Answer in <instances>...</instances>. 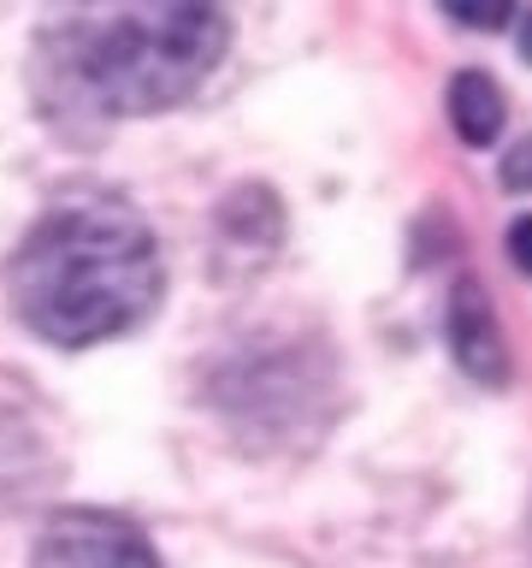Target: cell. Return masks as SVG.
Listing matches in <instances>:
<instances>
[{"instance_id":"cell-6","label":"cell","mask_w":532,"mask_h":568,"mask_svg":"<svg viewBox=\"0 0 532 568\" xmlns=\"http://www.w3.org/2000/svg\"><path fill=\"white\" fill-rule=\"evenodd\" d=\"M450 18L456 24H485V30H497V24H509L514 18V7L503 0V7H473V0H450Z\"/></svg>"},{"instance_id":"cell-3","label":"cell","mask_w":532,"mask_h":568,"mask_svg":"<svg viewBox=\"0 0 532 568\" xmlns=\"http://www.w3.org/2000/svg\"><path fill=\"white\" fill-rule=\"evenodd\" d=\"M30 568H160V557L131 521H119V515L65 509L48 521Z\"/></svg>"},{"instance_id":"cell-5","label":"cell","mask_w":532,"mask_h":568,"mask_svg":"<svg viewBox=\"0 0 532 568\" xmlns=\"http://www.w3.org/2000/svg\"><path fill=\"white\" fill-rule=\"evenodd\" d=\"M503 119H509L503 89H497L485 71H456L450 78V124H456V136L468 142V149H491V142L503 136Z\"/></svg>"},{"instance_id":"cell-1","label":"cell","mask_w":532,"mask_h":568,"mask_svg":"<svg viewBox=\"0 0 532 568\" xmlns=\"http://www.w3.org/2000/svg\"><path fill=\"white\" fill-rule=\"evenodd\" d=\"M160 296V248L119 195H71L35 220L12 261V302L48 344L83 349L136 326Z\"/></svg>"},{"instance_id":"cell-2","label":"cell","mask_w":532,"mask_h":568,"mask_svg":"<svg viewBox=\"0 0 532 568\" xmlns=\"http://www.w3.org/2000/svg\"><path fill=\"white\" fill-rule=\"evenodd\" d=\"M65 71L101 113H160L190 101L225 53L213 7H119L83 12L60 30Z\"/></svg>"},{"instance_id":"cell-4","label":"cell","mask_w":532,"mask_h":568,"mask_svg":"<svg viewBox=\"0 0 532 568\" xmlns=\"http://www.w3.org/2000/svg\"><path fill=\"white\" fill-rule=\"evenodd\" d=\"M450 344H456V362L473 373V379L485 385H503L509 379V349H503V332H497V314L485 291H479L473 278L456 284L450 296Z\"/></svg>"},{"instance_id":"cell-7","label":"cell","mask_w":532,"mask_h":568,"mask_svg":"<svg viewBox=\"0 0 532 568\" xmlns=\"http://www.w3.org/2000/svg\"><path fill=\"white\" fill-rule=\"evenodd\" d=\"M509 237H514V266H526V220H521V225H514V231H509Z\"/></svg>"}]
</instances>
